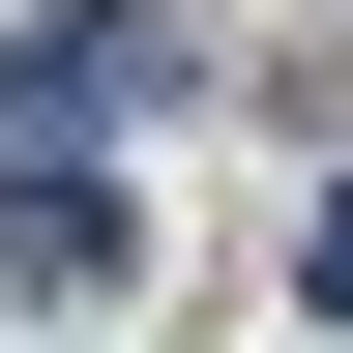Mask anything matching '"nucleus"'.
I'll list each match as a JSON object with an SVG mask.
<instances>
[{
  "label": "nucleus",
  "instance_id": "obj_1",
  "mask_svg": "<svg viewBox=\"0 0 353 353\" xmlns=\"http://www.w3.org/2000/svg\"><path fill=\"white\" fill-rule=\"evenodd\" d=\"M0 265H30V294H118V176L30 148V176H0Z\"/></svg>",
  "mask_w": 353,
  "mask_h": 353
},
{
  "label": "nucleus",
  "instance_id": "obj_2",
  "mask_svg": "<svg viewBox=\"0 0 353 353\" xmlns=\"http://www.w3.org/2000/svg\"><path fill=\"white\" fill-rule=\"evenodd\" d=\"M294 294H324V324H353V176H324V236H294Z\"/></svg>",
  "mask_w": 353,
  "mask_h": 353
}]
</instances>
